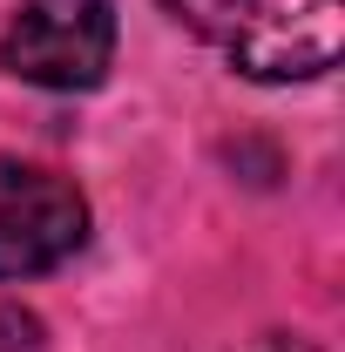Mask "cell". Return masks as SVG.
Masks as SVG:
<instances>
[{
    "label": "cell",
    "instance_id": "1",
    "mask_svg": "<svg viewBox=\"0 0 345 352\" xmlns=\"http://www.w3.org/2000/svg\"><path fill=\"white\" fill-rule=\"evenodd\" d=\"M251 82H311L345 47V0H163Z\"/></svg>",
    "mask_w": 345,
    "mask_h": 352
},
{
    "label": "cell",
    "instance_id": "2",
    "mask_svg": "<svg viewBox=\"0 0 345 352\" xmlns=\"http://www.w3.org/2000/svg\"><path fill=\"white\" fill-rule=\"evenodd\" d=\"M115 61V0H21L0 68L34 88H95Z\"/></svg>",
    "mask_w": 345,
    "mask_h": 352
},
{
    "label": "cell",
    "instance_id": "3",
    "mask_svg": "<svg viewBox=\"0 0 345 352\" xmlns=\"http://www.w3.org/2000/svg\"><path fill=\"white\" fill-rule=\"evenodd\" d=\"M88 204L68 176L0 156V278H34L82 251Z\"/></svg>",
    "mask_w": 345,
    "mask_h": 352
},
{
    "label": "cell",
    "instance_id": "4",
    "mask_svg": "<svg viewBox=\"0 0 345 352\" xmlns=\"http://www.w3.org/2000/svg\"><path fill=\"white\" fill-rule=\"evenodd\" d=\"M0 352H41V318L27 305H0Z\"/></svg>",
    "mask_w": 345,
    "mask_h": 352
}]
</instances>
